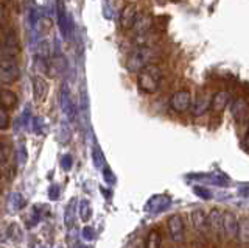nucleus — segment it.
Wrapping results in <instances>:
<instances>
[{
    "label": "nucleus",
    "mask_w": 249,
    "mask_h": 248,
    "mask_svg": "<svg viewBox=\"0 0 249 248\" xmlns=\"http://www.w3.org/2000/svg\"><path fill=\"white\" fill-rule=\"evenodd\" d=\"M83 237H84L86 240H92V239H93V231L90 229V227H86V228L83 229Z\"/></svg>",
    "instance_id": "31"
},
{
    "label": "nucleus",
    "mask_w": 249,
    "mask_h": 248,
    "mask_svg": "<svg viewBox=\"0 0 249 248\" xmlns=\"http://www.w3.org/2000/svg\"><path fill=\"white\" fill-rule=\"evenodd\" d=\"M238 219L237 212L224 211L223 215V248H237L238 234Z\"/></svg>",
    "instance_id": "6"
},
{
    "label": "nucleus",
    "mask_w": 249,
    "mask_h": 248,
    "mask_svg": "<svg viewBox=\"0 0 249 248\" xmlns=\"http://www.w3.org/2000/svg\"><path fill=\"white\" fill-rule=\"evenodd\" d=\"M137 20V5L136 3H126L120 11V27L122 30H131L134 28Z\"/></svg>",
    "instance_id": "13"
},
{
    "label": "nucleus",
    "mask_w": 249,
    "mask_h": 248,
    "mask_svg": "<svg viewBox=\"0 0 249 248\" xmlns=\"http://www.w3.org/2000/svg\"><path fill=\"white\" fill-rule=\"evenodd\" d=\"M223 215L224 211L220 208H212L207 212L210 248H223Z\"/></svg>",
    "instance_id": "5"
},
{
    "label": "nucleus",
    "mask_w": 249,
    "mask_h": 248,
    "mask_svg": "<svg viewBox=\"0 0 249 248\" xmlns=\"http://www.w3.org/2000/svg\"><path fill=\"white\" fill-rule=\"evenodd\" d=\"M192 100H193V95L189 89H179L173 92V95L170 97L168 106H170V110L176 114H185L187 111H190Z\"/></svg>",
    "instance_id": "7"
},
{
    "label": "nucleus",
    "mask_w": 249,
    "mask_h": 248,
    "mask_svg": "<svg viewBox=\"0 0 249 248\" xmlns=\"http://www.w3.org/2000/svg\"><path fill=\"white\" fill-rule=\"evenodd\" d=\"M58 248H62V247H58Z\"/></svg>",
    "instance_id": "35"
},
{
    "label": "nucleus",
    "mask_w": 249,
    "mask_h": 248,
    "mask_svg": "<svg viewBox=\"0 0 249 248\" xmlns=\"http://www.w3.org/2000/svg\"><path fill=\"white\" fill-rule=\"evenodd\" d=\"M8 156H10L8 147H6L5 142L0 141V167H5L8 164Z\"/></svg>",
    "instance_id": "25"
},
{
    "label": "nucleus",
    "mask_w": 249,
    "mask_h": 248,
    "mask_svg": "<svg viewBox=\"0 0 249 248\" xmlns=\"http://www.w3.org/2000/svg\"><path fill=\"white\" fill-rule=\"evenodd\" d=\"M30 120H31V108L27 105L25 110H23V113H22V115H20V119H19V123L22 125V128H28Z\"/></svg>",
    "instance_id": "24"
},
{
    "label": "nucleus",
    "mask_w": 249,
    "mask_h": 248,
    "mask_svg": "<svg viewBox=\"0 0 249 248\" xmlns=\"http://www.w3.org/2000/svg\"><path fill=\"white\" fill-rule=\"evenodd\" d=\"M189 223L192 247L195 248H210V239H209V227H207V212L204 209H193L187 217Z\"/></svg>",
    "instance_id": "2"
},
{
    "label": "nucleus",
    "mask_w": 249,
    "mask_h": 248,
    "mask_svg": "<svg viewBox=\"0 0 249 248\" xmlns=\"http://www.w3.org/2000/svg\"><path fill=\"white\" fill-rule=\"evenodd\" d=\"M47 94H49V83L39 75L33 76V95L36 102H44Z\"/></svg>",
    "instance_id": "18"
},
{
    "label": "nucleus",
    "mask_w": 249,
    "mask_h": 248,
    "mask_svg": "<svg viewBox=\"0 0 249 248\" xmlns=\"http://www.w3.org/2000/svg\"><path fill=\"white\" fill-rule=\"evenodd\" d=\"M232 95L229 91H216L210 98V113L215 115H221V113L231 105Z\"/></svg>",
    "instance_id": "11"
},
{
    "label": "nucleus",
    "mask_w": 249,
    "mask_h": 248,
    "mask_svg": "<svg viewBox=\"0 0 249 248\" xmlns=\"http://www.w3.org/2000/svg\"><path fill=\"white\" fill-rule=\"evenodd\" d=\"M237 248H249V215H243L238 219Z\"/></svg>",
    "instance_id": "16"
},
{
    "label": "nucleus",
    "mask_w": 249,
    "mask_h": 248,
    "mask_svg": "<svg viewBox=\"0 0 249 248\" xmlns=\"http://www.w3.org/2000/svg\"><path fill=\"white\" fill-rule=\"evenodd\" d=\"M44 127H45V123H44L42 117H35L33 119V131H35V134L41 136L44 133Z\"/></svg>",
    "instance_id": "26"
},
{
    "label": "nucleus",
    "mask_w": 249,
    "mask_h": 248,
    "mask_svg": "<svg viewBox=\"0 0 249 248\" xmlns=\"http://www.w3.org/2000/svg\"><path fill=\"white\" fill-rule=\"evenodd\" d=\"M81 248H86V247H81Z\"/></svg>",
    "instance_id": "34"
},
{
    "label": "nucleus",
    "mask_w": 249,
    "mask_h": 248,
    "mask_svg": "<svg viewBox=\"0 0 249 248\" xmlns=\"http://www.w3.org/2000/svg\"><path fill=\"white\" fill-rule=\"evenodd\" d=\"M73 211H75V200L70 201V203L67 205V208H66L64 223H66V227H67V228H70V227H72V225H73V217H75Z\"/></svg>",
    "instance_id": "21"
},
{
    "label": "nucleus",
    "mask_w": 249,
    "mask_h": 248,
    "mask_svg": "<svg viewBox=\"0 0 249 248\" xmlns=\"http://www.w3.org/2000/svg\"><path fill=\"white\" fill-rule=\"evenodd\" d=\"M61 108H62V113L66 114V117L72 122L76 117V106L72 100V95H70V89L67 84H62V89H61Z\"/></svg>",
    "instance_id": "14"
},
{
    "label": "nucleus",
    "mask_w": 249,
    "mask_h": 248,
    "mask_svg": "<svg viewBox=\"0 0 249 248\" xmlns=\"http://www.w3.org/2000/svg\"><path fill=\"white\" fill-rule=\"evenodd\" d=\"M8 127H10V115H8L6 110L0 106V130H6Z\"/></svg>",
    "instance_id": "27"
},
{
    "label": "nucleus",
    "mask_w": 249,
    "mask_h": 248,
    "mask_svg": "<svg viewBox=\"0 0 249 248\" xmlns=\"http://www.w3.org/2000/svg\"><path fill=\"white\" fill-rule=\"evenodd\" d=\"M90 215H92V211H90V206L88 203V200H81V203H80V217H81V220L88 222L90 219Z\"/></svg>",
    "instance_id": "22"
},
{
    "label": "nucleus",
    "mask_w": 249,
    "mask_h": 248,
    "mask_svg": "<svg viewBox=\"0 0 249 248\" xmlns=\"http://www.w3.org/2000/svg\"><path fill=\"white\" fill-rule=\"evenodd\" d=\"M93 161H95V166L100 167L101 166V161H103V156H101V152L100 149H97L95 147V150H93Z\"/></svg>",
    "instance_id": "30"
},
{
    "label": "nucleus",
    "mask_w": 249,
    "mask_h": 248,
    "mask_svg": "<svg viewBox=\"0 0 249 248\" xmlns=\"http://www.w3.org/2000/svg\"><path fill=\"white\" fill-rule=\"evenodd\" d=\"M231 115L237 123H243L249 115V102L245 97H237L231 102Z\"/></svg>",
    "instance_id": "12"
},
{
    "label": "nucleus",
    "mask_w": 249,
    "mask_h": 248,
    "mask_svg": "<svg viewBox=\"0 0 249 248\" xmlns=\"http://www.w3.org/2000/svg\"><path fill=\"white\" fill-rule=\"evenodd\" d=\"M56 18H58V27L59 32L64 39H70L72 38V20H70L66 3L62 0H56Z\"/></svg>",
    "instance_id": "10"
},
{
    "label": "nucleus",
    "mask_w": 249,
    "mask_h": 248,
    "mask_svg": "<svg viewBox=\"0 0 249 248\" xmlns=\"http://www.w3.org/2000/svg\"><path fill=\"white\" fill-rule=\"evenodd\" d=\"M72 164H73L72 154H64V156H62V161H61V167H62V170H66V172H69V170L72 169Z\"/></svg>",
    "instance_id": "28"
},
{
    "label": "nucleus",
    "mask_w": 249,
    "mask_h": 248,
    "mask_svg": "<svg viewBox=\"0 0 249 248\" xmlns=\"http://www.w3.org/2000/svg\"><path fill=\"white\" fill-rule=\"evenodd\" d=\"M163 80V72L160 66L150 64L143 67L142 71L137 74V86L143 94H156L160 89V84Z\"/></svg>",
    "instance_id": "3"
},
{
    "label": "nucleus",
    "mask_w": 249,
    "mask_h": 248,
    "mask_svg": "<svg viewBox=\"0 0 249 248\" xmlns=\"http://www.w3.org/2000/svg\"><path fill=\"white\" fill-rule=\"evenodd\" d=\"M210 98H212V95H209L206 91H199L198 94L195 95V98L192 100V106H190L192 117L199 119L210 111Z\"/></svg>",
    "instance_id": "9"
},
{
    "label": "nucleus",
    "mask_w": 249,
    "mask_h": 248,
    "mask_svg": "<svg viewBox=\"0 0 249 248\" xmlns=\"http://www.w3.org/2000/svg\"><path fill=\"white\" fill-rule=\"evenodd\" d=\"M37 248H47V247H45V245H39Z\"/></svg>",
    "instance_id": "33"
},
{
    "label": "nucleus",
    "mask_w": 249,
    "mask_h": 248,
    "mask_svg": "<svg viewBox=\"0 0 249 248\" xmlns=\"http://www.w3.org/2000/svg\"><path fill=\"white\" fill-rule=\"evenodd\" d=\"M23 206H25V200H23L22 193L13 192L10 195V198H8V209H10L11 212H18Z\"/></svg>",
    "instance_id": "20"
},
{
    "label": "nucleus",
    "mask_w": 249,
    "mask_h": 248,
    "mask_svg": "<svg viewBox=\"0 0 249 248\" xmlns=\"http://www.w3.org/2000/svg\"><path fill=\"white\" fill-rule=\"evenodd\" d=\"M243 147L249 152V122H248V127H246V133L243 136Z\"/></svg>",
    "instance_id": "32"
},
{
    "label": "nucleus",
    "mask_w": 249,
    "mask_h": 248,
    "mask_svg": "<svg viewBox=\"0 0 249 248\" xmlns=\"http://www.w3.org/2000/svg\"><path fill=\"white\" fill-rule=\"evenodd\" d=\"M165 234L171 248H192L189 223L182 214H171L167 217Z\"/></svg>",
    "instance_id": "1"
},
{
    "label": "nucleus",
    "mask_w": 249,
    "mask_h": 248,
    "mask_svg": "<svg viewBox=\"0 0 249 248\" xmlns=\"http://www.w3.org/2000/svg\"><path fill=\"white\" fill-rule=\"evenodd\" d=\"M59 193H61L59 186L58 184H52L50 189H49V198L50 200H58L59 198Z\"/></svg>",
    "instance_id": "29"
},
{
    "label": "nucleus",
    "mask_w": 249,
    "mask_h": 248,
    "mask_svg": "<svg viewBox=\"0 0 249 248\" xmlns=\"http://www.w3.org/2000/svg\"><path fill=\"white\" fill-rule=\"evenodd\" d=\"M163 240H165L163 232L159 228H151L145 236L143 248H163Z\"/></svg>",
    "instance_id": "17"
},
{
    "label": "nucleus",
    "mask_w": 249,
    "mask_h": 248,
    "mask_svg": "<svg viewBox=\"0 0 249 248\" xmlns=\"http://www.w3.org/2000/svg\"><path fill=\"white\" fill-rule=\"evenodd\" d=\"M19 78V66L14 58L3 57L0 59V81L11 84Z\"/></svg>",
    "instance_id": "8"
},
{
    "label": "nucleus",
    "mask_w": 249,
    "mask_h": 248,
    "mask_svg": "<svg viewBox=\"0 0 249 248\" xmlns=\"http://www.w3.org/2000/svg\"><path fill=\"white\" fill-rule=\"evenodd\" d=\"M0 106L3 110H13L18 106V95L10 89H0Z\"/></svg>",
    "instance_id": "19"
},
{
    "label": "nucleus",
    "mask_w": 249,
    "mask_h": 248,
    "mask_svg": "<svg viewBox=\"0 0 249 248\" xmlns=\"http://www.w3.org/2000/svg\"><path fill=\"white\" fill-rule=\"evenodd\" d=\"M2 52H3V57L6 58H14L19 55L20 52V47H19V41H18V36L13 32H8L6 36H5V41H3V47H2Z\"/></svg>",
    "instance_id": "15"
},
{
    "label": "nucleus",
    "mask_w": 249,
    "mask_h": 248,
    "mask_svg": "<svg viewBox=\"0 0 249 248\" xmlns=\"http://www.w3.org/2000/svg\"><path fill=\"white\" fill-rule=\"evenodd\" d=\"M158 57V52H156L150 45H139L134 50H132L128 59H126V67L129 72H140L143 67L154 64V59Z\"/></svg>",
    "instance_id": "4"
},
{
    "label": "nucleus",
    "mask_w": 249,
    "mask_h": 248,
    "mask_svg": "<svg viewBox=\"0 0 249 248\" xmlns=\"http://www.w3.org/2000/svg\"><path fill=\"white\" fill-rule=\"evenodd\" d=\"M16 159H18V164L22 167V166H25V162L28 159V152L25 149V145H20L19 147V150L16 152Z\"/></svg>",
    "instance_id": "23"
}]
</instances>
